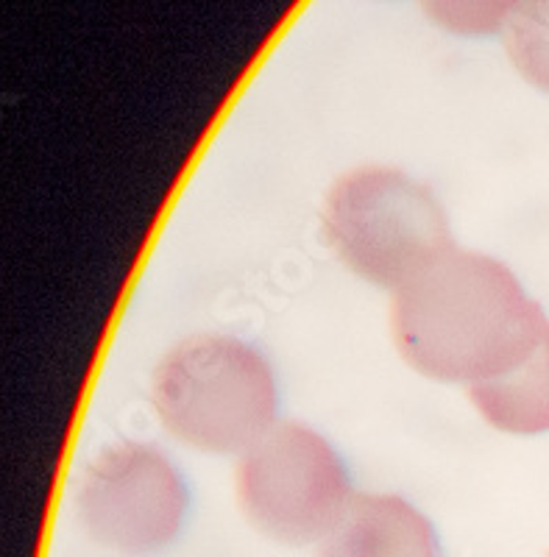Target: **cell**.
<instances>
[{
	"instance_id": "cell-4",
	"label": "cell",
	"mask_w": 549,
	"mask_h": 557,
	"mask_svg": "<svg viewBox=\"0 0 549 557\" xmlns=\"http://www.w3.org/2000/svg\"><path fill=\"white\" fill-rule=\"evenodd\" d=\"M354 496L338 451L296 421L273 424L237 462L243 516L279 544H321Z\"/></svg>"
},
{
	"instance_id": "cell-3",
	"label": "cell",
	"mask_w": 549,
	"mask_h": 557,
	"mask_svg": "<svg viewBox=\"0 0 549 557\" xmlns=\"http://www.w3.org/2000/svg\"><path fill=\"white\" fill-rule=\"evenodd\" d=\"M324 235L349 271L388 290L455 248L441 201L396 168L338 178L324 203Z\"/></svg>"
},
{
	"instance_id": "cell-8",
	"label": "cell",
	"mask_w": 549,
	"mask_h": 557,
	"mask_svg": "<svg viewBox=\"0 0 549 557\" xmlns=\"http://www.w3.org/2000/svg\"><path fill=\"white\" fill-rule=\"evenodd\" d=\"M502 37L524 82L549 92V0H522Z\"/></svg>"
},
{
	"instance_id": "cell-2",
	"label": "cell",
	"mask_w": 549,
	"mask_h": 557,
	"mask_svg": "<svg viewBox=\"0 0 549 557\" xmlns=\"http://www.w3.org/2000/svg\"><path fill=\"white\" fill-rule=\"evenodd\" d=\"M151 401L176 441L234 455L266 435L277 418V382L257 348L227 335L179 343L154 368Z\"/></svg>"
},
{
	"instance_id": "cell-7",
	"label": "cell",
	"mask_w": 549,
	"mask_h": 557,
	"mask_svg": "<svg viewBox=\"0 0 549 557\" xmlns=\"http://www.w3.org/2000/svg\"><path fill=\"white\" fill-rule=\"evenodd\" d=\"M468 399L499 432H549V326L524 360L491 380L468 385Z\"/></svg>"
},
{
	"instance_id": "cell-5",
	"label": "cell",
	"mask_w": 549,
	"mask_h": 557,
	"mask_svg": "<svg viewBox=\"0 0 549 557\" xmlns=\"http://www.w3.org/2000/svg\"><path fill=\"white\" fill-rule=\"evenodd\" d=\"M187 487L171 460L148 444H114L87 466L78 516L98 544L126 555L164 549L182 530Z\"/></svg>"
},
{
	"instance_id": "cell-1",
	"label": "cell",
	"mask_w": 549,
	"mask_h": 557,
	"mask_svg": "<svg viewBox=\"0 0 549 557\" xmlns=\"http://www.w3.org/2000/svg\"><path fill=\"white\" fill-rule=\"evenodd\" d=\"M547 326L511 268L457 246L393 290L399 355L438 382L477 385L502 374L530 355Z\"/></svg>"
},
{
	"instance_id": "cell-9",
	"label": "cell",
	"mask_w": 549,
	"mask_h": 557,
	"mask_svg": "<svg viewBox=\"0 0 549 557\" xmlns=\"http://www.w3.org/2000/svg\"><path fill=\"white\" fill-rule=\"evenodd\" d=\"M522 0H422V9L436 26L457 37H488L505 32Z\"/></svg>"
},
{
	"instance_id": "cell-6",
	"label": "cell",
	"mask_w": 549,
	"mask_h": 557,
	"mask_svg": "<svg viewBox=\"0 0 549 557\" xmlns=\"http://www.w3.org/2000/svg\"><path fill=\"white\" fill-rule=\"evenodd\" d=\"M318 557H443L424 513L393 494H357Z\"/></svg>"
}]
</instances>
